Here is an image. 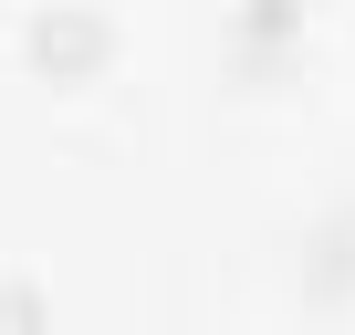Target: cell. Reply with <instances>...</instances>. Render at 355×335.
<instances>
[{
    "instance_id": "cell-1",
    "label": "cell",
    "mask_w": 355,
    "mask_h": 335,
    "mask_svg": "<svg viewBox=\"0 0 355 335\" xmlns=\"http://www.w3.org/2000/svg\"><path fill=\"white\" fill-rule=\"evenodd\" d=\"M21 53H32V63H42L53 84H84V74H94V63L115 53V32H105L94 11H42V22L21 32Z\"/></svg>"
},
{
    "instance_id": "cell-2",
    "label": "cell",
    "mask_w": 355,
    "mask_h": 335,
    "mask_svg": "<svg viewBox=\"0 0 355 335\" xmlns=\"http://www.w3.org/2000/svg\"><path fill=\"white\" fill-rule=\"evenodd\" d=\"M303 293H313V304L355 293V210H334V220L303 241Z\"/></svg>"
},
{
    "instance_id": "cell-3",
    "label": "cell",
    "mask_w": 355,
    "mask_h": 335,
    "mask_svg": "<svg viewBox=\"0 0 355 335\" xmlns=\"http://www.w3.org/2000/svg\"><path fill=\"white\" fill-rule=\"evenodd\" d=\"M303 32V0H230V53L241 63H261L272 42H293Z\"/></svg>"
},
{
    "instance_id": "cell-4",
    "label": "cell",
    "mask_w": 355,
    "mask_h": 335,
    "mask_svg": "<svg viewBox=\"0 0 355 335\" xmlns=\"http://www.w3.org/2000/svg\"><path fill=\"white\" fill-rule=\"evenodd\" d=\"M0 335H53V304H42V283L0 272Z\"/></svg>"
}]
</instances>
